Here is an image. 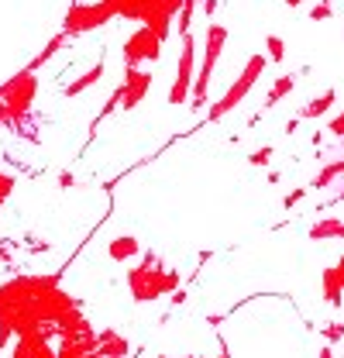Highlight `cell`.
<instances>
[{
    "label": "cell",
    "instance_id": "cell-6",
    "mask_svg": "<svg viewBox=\"0 0 344 358\" xmlns=\"http://www.w3.org/2000/svg\"><path fill=\"white\" fill-rule=\"evenodd\" d=\"M261 69H265V55H252V59L245 62L241 76L224 90V96H220L217 103H210V110H207V121H210V124H217L220 117H227V114H231V110L252 93V87H255L258 76H261Z\"/></svg>",
    "mask_w": 344,
    "mask_h": 358
},
{
    "label": "cell",
    "instance_id": "cell-25",
    "mask_svg": "<svg viewBox=\"0 0 344 358\" xmlns=\"http://www.w3.org/2000/svg\"><path fill=\"white\" fill-rule=\"evenodd\" d=\"M248 162H252V166H268V162H272V148H258V152H252Z\"/></svg>",
    "mask_w": 344,
    "mask_h": 358
},
{
    "label": "cell",
    "instance_id": "cell-31",
    "mask_svg": "<svg viewBox=\"0 0 344 358\" xmlns=\"http://www.w3.org/2000/svg\"><path fill=\"white\" fill-rule=\"evenodd\" d=\"M320 358H334V352H331V345H324V348H320Z\"/></svg>",
    "mask_w": 344,
    "mask_h": 358
},
{
    "label": "cell",
    "instance_id": "cell-29",
    "mask_svg": "<svg viewBox=\"0 0 344 358\" xmlns=\"http://www.w3.org/2000/svg\"><path fill=\"white\" fill-rule=\"evenodd\" d=\"M303 196V189H293V193H289V196H286V207H293V203H296V200H300Z\"/></svg>",
    "mask_w": 344,
    "mask_h": 358
},
{
    "label": "cell",
    "instance_id": "cell-32",
    "mask_svg": "<svg viewBox=\"0 0 344 358\" xmlns=\"http://www.w3.org/2000/svg\"><path fill=\"white\" fill-rule=\"evenodd\" d=\"M303 0H286V7H300Z\"/></svg>",
    "mask_w": 344,
    "mask_h": 358
},
{
    "label": "cell",
    "instance_id": "cell-30",
    "mask_svg": "<svg viewBox=\"0 0 344 358\" xmlns=\"http://www.w3.org/2000/svg\"><path fill=\"white\" fill-rule=\"evenodd\" d=\"M334 272H338V279H341V286H344V255L338 259V266H334Z\"/></svg>",
    "mask_w": 344,
    "mask_h": 358
},
{
    "label": "cell",
    "instance_id": "cell-2",
    "mask_svg": "<svg viewBox=\"0 0 344 358\" xmlns=\"http://www.w3.org/2000/svg\"><path fill=\"white\" fill-rule=\"evenodd\" d=\"M38 96V76L31 69L14 73L7 83H0V128H17L28 121Z\"/></svg>",
    "mask_w": 344,
    "mask_h": 358
},
{
    "label": "cell",
    "instance_id": "cell-28",
    "mask_svg": "<svg viewBox=\"0 0 344 358\" xmlns=\"http://www.w3.org/2000/svg\"><path fill=\"white\" fill-rule=\"evenodd\" d=\"M73 182H76V179H73V173H62V176H59V186H62V189H69Z\"/></svg>",
    "mask_w": 344,
    "mask_h": 358
},
{
    "label": "cell",
    "instance_id": "cell-18",
    "mask_svg": "<svg viewBox=\"0 0 344 358\" xmlns=\"http://www.w3.org/2000/svg\"><path fill=\"white\" fill-rule=\"evenodd\" d=\"M324 300L331 307H341V300H344V286L334 268H324Z\"/></svg>",
    "mask_w": 344,
    "mask_h": 358
},
{
    "label": "cell",
    "instance_id": "cell-24",
    "mask_svg": "<svg viewBox=\"0 0 344 358\" xmlns=\"http://www.w3.org/2000/svg\"><path fill=\"white\" fill-rule=\"evenodd\" d=\"M14 182H17V179H14V176H7V173H0V207H3V203H7V196L14 193Z\"/></svg>",
    "mask_w": 344,
    "mask_h": 358
},
{
    "label": "cell",
    "instance_id": "cell-21",
    "mask_svg": "<svg viewBox=\"0 0 344 358\" xmlns=\"http://www.w3.org/2000/svg\"><path fill=\"white\" fill-rule=\"evenodd\" d=\"M196 3H200V0H186V3L179 7V14H175V17H179V35H189V24H193V14H196Z\"/></svg>",
    "mask_w": 344,
    "mask_h": 358
},
{
    "label": "cell",
    "instance_id": "cell-11",
    "mask_svg": "<svg viewBox=\"0 0 344 358\" xmlns=\"http://www.w3.org/2000/svg\"><path fill=\"white\" fill-rule=\"evenodd\" d=\"M10 358H59V355L52 352L45 334H17V345H14Z\"/></svg>",
    "mask_w": 344,
    "mask_h": 358
},
{
    "label": "cell",
    "instance_id": "cell-5",
    "mask_svg": "<svg viewBox=\"0 0 344 358\" xmlns=\"http://www.w3.org/2000/svg\"><path fill=\"white\" fill-rule=\"evenodd\" d=\"M114 17L117 14L107 0H73L66 17H62V31L69 38H76V35H86V31H96V28L110 24Z\"/></svg>",
    "mask_w": 344,
    "mask_h": 358
},
{
    "label": "cell",
    "instance_id": "cell-16",
    "mask_svg": "<svg viewBox=\"0 0 344 358\" xmlns=\"http://www.w3.org/2000/svg\"><path fill=\"white\" fill-rule=\"evenodd\" d=\"M66 45H69V35H66V31H59L55 38H48V45H45L42 52H38V55H35V59H31V62H28L24 69H31V73H38V69H42L45 62H48V59H52L55 52H62Z\"/></svg>",
    "mask_w": 344,
    "mask_h": 358
},
{
    "label": "cell",
    "instance_id": "cell-1",
    "mask_svg": "<svg viewBox=\"0 0 344 358\" xmlns=\"http://www.w3.org/2000/svg\"><path fill=\"white\" fill-rule=\"evenodd\" d=\"M93 327L69 293L59 289V275H17L0 286V352L17 334L80 338Z\"/></svg>",
    "mask_w": 344,
    "mask_h": 358
},
{
    "label": "cell",
    "instance_id": "cell-3",
    "mask_svg": "<svg viewBox=\"0 0 344 358\" xmlns=\"http://www.w3.org/2000/svg\"><path fill=\"white\" fill-rule=\"evenodd\" d=\"M175 286H179V272L166 268L162 266V259L152 255V252L128 272V289H131V296H134L138 303H152V300H159V296L172 293Z\"/></svg>",
    "mask_w": 344,
    "mask_h": 358
},
{
    "label": "cell",
    "instance_id": "cell-12",
    "mask_svg": "<svg viewBox=\"0 0 344 358\" xmlns=\"http://www.w3.org/2000/svg\"><path fill=\"white\" fill-rule=\"evenodd\" d=\"M128 352H131V341L121 331L107 327V331L96 334V355L100 358H128Z\"/></svg>",
    "mask_w": 344,
    "mask_h": 358
},
{
    "label": "cell",
    "instance_id": "cell-10",
    "mask_svg": "<svg viewBox=\"0 0 344 358\" xmlns=\"http://www.w3.org/2000/svg\"><path fill=\"white\" fill-rule=\"evenodd\" d=\"M152 90V73H145V69H138V66H128L124 69V80H121V107L124 110H134L141 100H145V93Z\"/></svg>",
    "mask_w": 344,
    "mask_h": 358
},
{
    "label": "cell",
    "instance_id": "cell-8",
    "mask_svg": "<svg viewBox=\"0 0 344 358\" xmlns=\"http://www.w3.org/2000/svg\"><path fill=\"white\" fill-rule=\"evenodd\" d=\"M193 80H196V42H193V35H182L179 62H175V80H172V90H169V103L172 107H179V103H186V100H189Z\"/></svg>",
    "mask_w": 344,
    "mask_h": 358
},
{
    "label": "cell",
    "instance_id": "cell-14",
    "mask_svg": "<svg viewBox=\"0 0 344 358\" xmlns=\"http://www.w3.org/2000/svg\"><path fill=\"white\" fill-rule=\"evenodd\" d=\"M334 100H338V93H334V90H324L320 96H313L310 103H303V107H300V117H306V121H317V117H324V114L334 107Z\"/></svg>",
    "mask_w": 344,
    "mask_h": 358
},
{
    "label": "cell",
    "instance_id": "cell-13",
    "mask_svg": "<svg viewBox=\"0 0 344 358\" xmlns=\"http://www.w3.org/2000/svg\"><path fill=\"white\" fill-rule=\"evenodd\" d=\"M141 252V245H138V238L134 234H121V238H114L110 245H107V255L114 259V262H128Z\"/></svg>",
    "mask_w": 344,
    "mask_h": 358
},
{
    "label": "cell",
    "instance_id": "cell-20",
    "mask_svg": "<svg viewBox=\"0 0 344 358\" xmlns=\"http://www.w3.org/2000/svg\"><path fill=\"white\" fill-rule=\"evenodd\" d=\"M338 176H344V159H341V162H331V166H324L310 186H313V189H324V186H331V182H334Z\"/></svg>",
    "mask_w": 344,
    "mask_h": 358
},
{
    "label": "cell",
    "instance_id": "cell-27",
    "mask_svg": "<svg viewBox=\"0 0 344 358\" xmlns=\"http://www.w3.org/2000/svg\"><path fill=\"white\" fill-rule=\"evenodd\" d=\"M327 131L338 134V138H344V110L338 114V117H334V121H331V124H327Z\"/></svg>",
    "mask_w": 344,
    "mask_h": 358
},
{
    "label": "cell",
    "instance_id": "cell-15",
    "mask_svg": "<svg viewBox=\"0 0 344 358\" xmlns=\"http://www.w3.org/2000/svg\"><path fill=\"white\" fill-rule=\"evenodd\" d=\"M310 241H327V238H344V217H324L310 227Z\"/></svg>",
    "mask_w": 344,
    "mask_h": 358
},
{
    "label": "cell",
    "instance_id": "cell-19",
    "mask_svg": "<svg viewBox=\"0 0 344 358\" xmlns=\"http://www.w3.org/2000/svg\"><path fill=\"white\" fill-rule=\"evenodd\" d=\"M293 87H296V76H279V80L272 83V90H268V96H265V110L275 107L286 93H293Z\"/></svg>",
    "mask_w": 344,
    "mask_h": 358
},
{
    "label": "cell",
    "instance_id": "cell-4",
    "mask_svg": "<svg viewBox=\"0 0 344 358\" xmlns=\"http://www.w3.org/2000/svg\"><path fill=\"white\" fill-rule=\"evenodd\" d=\"M107 3L114 7L117 17L148 24V28H155L162 38H169L172 21H175V14H179V7H182L186 0H107Z\"/></svg>",
    "mask_w": 344,
    "mask_h": 358
},
{
    "label": "cell",
    "instance_id": "cell-7",
    "mask_svg": "<svg viewBox=\"0 0 344 358\" xmlns=\"http://www.w3.org/2000/svg\"><path fill=\"white\" fill-rule=\"evenodd\" d=\"M224 45H227V28L224 24H210L207 28V48H203V62H200V69H196V80H193V110H200L203 103H207V93H210V80H214V69H217V59H220V52H224Z\"/></svg>",
    "mask_w": 344,
    "mask_h": 358
},
{
    "label": "cell",
    "instance_id": "cell-9",
    "mask_svg": "<svg viewBox=\"0 0 344 358\" xmlns=\"http://www.w3.org/2000/svg\"><path fill=\"white\" fill-rule=\"evenodd\" d=\"M162 45L166 38L155 31V28H148V24H141L134 35H131L128 42H124V66H141V62H159V55H162Z\"/></svg>",
    "mask_w": 344,
    "mask_h": 358
},
{
    "label": "cell",
    "instance_id": "cell-22",
    "mask_svg": "<svg viewBox=\"0 0 344 358\" xmlns=\"http://www.w3.org/2000/svg\"><path fill=\"white\" fill-rule=\"evenodd\" d=\"M265 52H268L272 62H282V59H286V45H282L279 35H268V38H265Z\"/></svg>",
    "mask_w": 344,
    "mask_h": 358
},
{
    "label": "cell",
    "instance_id": "cell-23",
    "mask_svg": "<svg viewBox=\"0 0 344 358\" xmlns=\"http://www.w3.org/2000/svg\"><path fill=\"white\" fill-rule=\"evenodd\" d=\"M331 10H334V3H331V0H320V3H313L310 21H327V17H331Z\"/></svg>",
    "mask_w": 344,
    "mask_h": 358
},
{
    "label": "cell",
    "instance_id": "cell-17",
    "mask_svg": "<svg viewBox=\"0 0 344 358\" xmlns=\"http://www.w3.org/2000/svg\"><path fill=\"white\" fill-rule=\"evenodd\" d=\"M100 76H103V62H96V66H89L83 76H76L69 87H66V96H80L83 90H89L93 83H100Z\"/></svg>",
    "mask_w": 344,
    "mask_h": 358
},
{
    "label": "cell",
    "instance_id": "cell-26",
    "mask_svg": "<svg viewBox=\"0 0 344 358\" xmlns=\"http://www.w3.org/2000/svg\"><path fill=\"white\" fill-rule=\"evenodd\" d=\"M324 334H327V341H331V345H338V341L344 338V324H327V327H324Z\"/></svg>",
    "mask_w": 344,
    "mask_h": 358
},
{
    "label": "cell",
    "instance_id": "cell-33",
    "mask_svg": "<svg viewBox=\"0 0 344 358\" xmlns=\"http://www.w3.org/2000/svg\"><path fill=\"white\" fill-rule=\"evenodd\" d=\"M159 358H172V355H159ZM224 358H227V355H224Z\"/></svg>",
    "mask_w": 344,
    "mask_h": 358
}]
</instances>
